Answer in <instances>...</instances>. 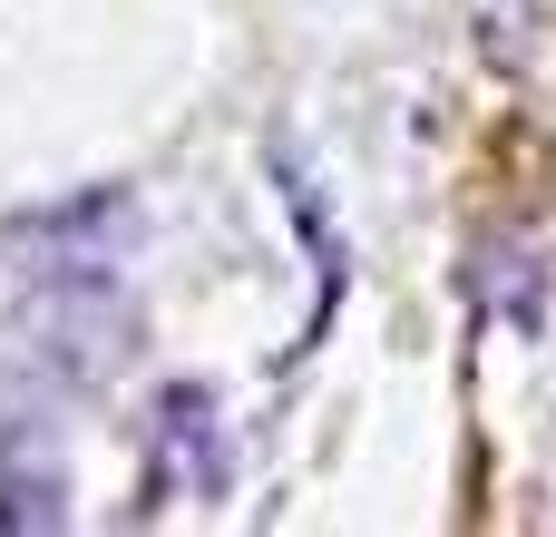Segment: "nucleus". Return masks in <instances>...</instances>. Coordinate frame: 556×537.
<instances>
[{"mask_svg": "<svg viewBox=\"0 0 556 537\" xmlns=\"http://www.w3.org/2000/svg\"><path fill=\"white\" fill-rule=\"evenodd\" d=\"M0 528L29 537V528H68V470L29 440H0Z\"/></svg>", "mask_w": 556, "mask_h": 537, "instance_id": "obj_3", "label": "nucleus"}, {"mask_svg": "<svg viewBox=\"0 0 556 537\" xmlns=\"http://www.w3.org/2000/svg\"><path fill=\"white\" fill-rule=\"evenodd\" d=\"M235 460H225V430H215V401L195 382H176L156 401V489H186V499H225Z\"/></svg>", "mask_w": 556, "mask_h": 537, "instance_id": "obj_2", "label": "nucleus"}, {"mask_svg": "<svg viewBox=\"0 0 556 537\" xmlns=\"http://www.w3.org/2000/svg\"><path fill=\"white\" fill-rule=\"evenodd\" d=\"M137 245V196L127 186H88L68 205H39L0 235V254L29 274V284H108Z\"/></svg>", "mask_w": 556, "mask_h": 537, "instance_id": "obj_1", "label": "nucleus"}, {"mask_svg": "<svg viewBox=\"0 0 556 537\" xmlns=\"http://www.w3.org/2000/svg\"><path fill=\"white\" fill-rule=\"evenodd\" d=\"M479 10V49L498 59V68H518L528 49H538V0H469Z\"/></svg>", "mask_w": 556, "mask_h": 537, "instance_id": "obj_4", "label": "nucleus"}]
</instances>
